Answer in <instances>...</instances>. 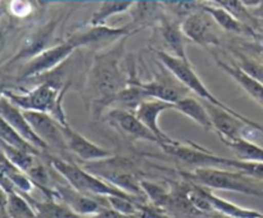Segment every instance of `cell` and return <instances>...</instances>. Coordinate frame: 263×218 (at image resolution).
<instances>
[{
	"label": "cell",
	"instance_id": "6da1fadb",
	"mask_svg": "<svg viewBox=\"0 0 263 218\" xmlns=\"http://www.w3.org/2000/svg\"><path fill=\"white\" fill-rule=\"evenodd\" d=\"M123 43L94 59L85 86V100L90 113L95 118L113 107L118 92L128 84V78L121 68Z\"/></svg>",
	"mask_w": 263,
	"mask_h": 218
},
{
	"label": "cell",
	"instance_id": "7a4b0ae2",
	"mask_svg": "<svg viewBox=\"0 0 263 218\" xmlns=\"http://www.w3.org/2000/svg\"><path fill=\"white\" fill-rule=\"evenodd\" d=\"M69 85L59 84L55 80L40 82L35 87L17 92L13 90H3L2 95L22 110L46 113L58 121L62 126H68L66 110L63 108L64 96Z\"/></svg>",
	"mask_w": 263,
	"mask_h": 218
},
{
	"label": "cell",
	"instance_id": "3957f363",
	"mask_svg": "<svg viewBox=\"0 0 263 218\" xmlns=\"http://www.w3.org/2000/svg\"><path fill=\"white\" fill-rule=\"evenodd\" d=\"M184 177L192 184L199 185L205 189L239 192L263 199V190L254 182L256 180L235 169L195 168L192 172H184Z\"/></svg>",
	"mask_w": 263,
	"mask_h": 218
},
{
	"label": "cell",
	"instance_id": "277c9868",
	"mask_svg": "<svg viewBox=\"0 0 263 218\" xmlns=\"http://www.w3.org/2000/svg\"><path fill=\"white\" fill-rule=\"evenodd\" d=\"M49 163L53 167L54 171L61 174L62 179H64V181L69 186L73 187L74 190L80 191L81 194L89 195V196L92 197H103V199H105L107 196H112V195L131 196L127 192L117 189L105 180L100 179L99 176L87 171L85 167L84 168L80 167L74 162L57 158V156H49Z\"/></svg>",
	"mask_w": 263,
	"mask_h": 218
},
{
	"label": "cell",
	"instance_id": "5b68a950",
	"mask_svg": "<svg viewBox=\"0 0 263 218\" xmlns=\"http://www.w3.org/2000/svg\"><path fill=\"white\" fill-rule=\"evenodd\" d=\"M157 55H158L159 61L163 63V66L166 67L171 73H174L175 76L179 78V81L181 82L190 92H194L197 96H199V99L204 100V102H210L212 103V104L218 105V107L225 108V109L234 110L233 108L229 107L226 103L217 99V97L208 90V87L203 84V81L199 78L197 72L194 71V68H193V66L190 64V62L182 61V59L174 56L172 54L166 53V51H157Z\"/></svg>",
	"mask_w": 263,
	"mask_h": 218
},
{
	"label": "cell",
	"instance_id": "8992f818",
	"mask_svg": "<svg viewBox=\"0 0 263 218\" xmlns=\"http://www.w3.org/2000/svg\"><path fill=\"white\" fill-rule=\"evenodd\" d=\"M164 153L174 156L177 161L193 166L195 168H225L228 169V158L217 155L210 150H205L197 144L185 145L180 141L172 144L159 145Z\"/></svg>",
	"mask_w": 263,
	"mask_h": 218
},
{
	"label": "cell",
	"instance_id": "52a82bcc",
	"mask_svg": "<svg viewBox=\"0 0 263 218\" xmlns=\"http://www.w3.org/2000/svg\"><path fill=\"white\" fill-rule=\"evenodd\" d=\"M76 49V46L68 38L64 43L45 49L27 62V64L23 67L22 72H21V78H39V77L48 74L49 72H53Z\"/></svg>",
	"mask_w": 263,
	"mask_h": 218
},
{
	"label": "cell",
	"instance_id": "ba28073f",
	"mask_svg": "<svg viewBox=\"0 0 263 218\" xmlns=\"http://www.w3.org/2000/svg\"><path fill=\"white\" fill-rule=\"evenodd\" d=\"M181 27L186 37L199 45L210 46L220 44V26L202 7L199 10L185 18Z\"/></svg>",
	"mask_w": 263,
	"mask_h": 218
},
{
	"label": "cell",
	"instance_id": "9c48e42d",
	"mask_svg": "<svg viewBox=\"0 0 263 218\" xmlns=\"http://www.w3.org/2000/svg\"><path fill=\"white\" fill-rule=\"evenodd\" d=\"M103 118L108 125L112 126L116 130L121 131L134 140L148 141V143H154L157 145L161 144L157 136L136 117L134 112L113 107L104 113Z\"/></svg>",
	"mask_w": 263,
	"mask_h": 218
},
{
	"label": "cell",
	"instance_id": "30bf717a",
	"mask_svg": "<svg viewBox=\"0 0 263 218\" xmlns=\"http://www.w3.org/2000/svg\"><path fill=\"white\" fill-rule=\"evenodd\" d=\"M203 103H204L211 115V120H212L213 128H215L213 131H216L220 138L241 137L247 125L253 122L241 113L236 112L235 109H225V108H221L210 102H204V100Z\"/></svg>",
	"mask_w": 263,
	"mask_h": 218
},
{
	"label": "cell",
	"instance_id": "8fae6325",
	"mask_svg": "<svg viewBox=\"0 0 263 218\" xmlns=\"http://www.w3.org/2000/svg\"><path fill=\"white\" fill-rule=\"evenodd\" d=\"M0 114H2V120H4L13 130L17 131L33 148H36L40 151L49 150L48 145L39 137V135L33 130L31 123L28 122L23 110L15 104H13L9 99H7L3 95L2 100H0Z\"/></svg>",
	"mask_w": 263,
	"mask_h": 218
},
{
	"label": "cell",
	"instance_id": "7c38bea8",
	"mask_svg": "<svg viewBox=\"0 0 263 218\" xmlns=\"http://www.w3.org/2000/svg\"><path fill=\"white\" fill-rule=\"evenodd\" d=\"M23 113L33 130L36 131L39 137L48 145L49 149L68 151L63 135V126L58 121H55L46 113L30 112V110H23Z\"/></svg>",
	"mask_w": 263,
	"mask_h": 218
},
{
	"label": "cell",
	"instance_id": "4fadbf2b",
	"mask_svg": "<svg viewBox=\"0 0 263 218\" xmlns=\"http://www.w3.org/2000/svg\"><path fill=\"white\" fill-rule=\"evenodd\" d=\"M141 86L152 99H159L172 104H176L179 100L189 96L190 94L189 90L168 69L166 74L161 73L151 81L141 82Z\"/></svg>",
	"mask_w": 263,
	"mask_h": 218
},
{
	"label": "cell",
	"instance_id": "5bb4252c",
	"mask_svg": "<svg viewBox=\"0 0 263 218\" xmlns=\"http://www.w3.org/2000/svg\"><path fill=\"white\" fill-rule=\"evenodd\" d=\"M63 135L68 151L86 163H94V162L104 161L113 156L109 150L92 143L91 140L81 135L79 131L73 130L69 125L63 126Z\"/></svg>",
	"mask_w": 263,
	"mask_h": 218
},
{
	"label": "cell",
	"instance_id": "9a60e30c",
	"mask_svg": "<svg viewBox=\"0 0 263 218\" xmlns=\"http://www.w3.org/2000/svg\"><path fill=\"white\" fill-rule=\"evenodd\" d=\"M54 199L61 200L62 203L71 208L76 214L81 215L82 218H92L99 214L105 207L100 202H98V197L89 196V195L81 194L80 191L74 190L69 185H57L53 189Z\"/></svg>",
	"mask_w": 263,
	"mask_h": 218
},
{
	"label": "cell",
	"instance_id": "2e32d148",
	"mask_svg": "<svg viewBox=\"0 0 263 218\" xmlns=\"http://www.w3.org/2000/svg\"><path fill=\"white\" fill-rule=\"evenodd\" d=\"M175 109V104L159 99H148L141 103L135 110V114L159 140L161 144H172L176 140L170 137L159 126V115L166 110ZM159 144V145H161Z\"/></svg>",
	"mask_w": 263,
	"mask_h": 218
},
{
	"label": "cell",
	"instance_id": "e0dca14e",
	"mask_svg": "<svg viewBox=\"0 0 263 218\" xmlns=\"http://www.w3.org/2000/svg\"><path fill=\"white\" fill-rule=\"evenodd\" d=\"M161 32L164 43L172 51V55L189 62L186 55V35L182 31L181 23H179L176 18L161 15Z\"/></svg>",
	"mask_w": 263,
	"mask_h": 218
},
{
	"label": "cell",
	"instance_id": "ac0fdd59",
	"mask_svg": "<svg viewBox=\"0 0 263 218\" xmlns=\"http://www.w3.org/2000/svg\"><path fill=\"white\" fill-rule=\"evenodd\" d=\"M217 64L231 77L234 81L254 100L263 107V84L258 82L257 80L252 78L249 74H247L243 69L239 68L235 64H229L226 62L217 59Z\"/></svg>",
	"mask_w": 263,
	"mask_h": 218
},
{
	"label": "cell",
	"instance_id": "d6986e66",
	"mask_svg": "<svg viewBox=\"0 0 263 218\" xmlns=\"http://www.w3.org/2000/svg\"><path fill=\"white\" fill-rule=\"evenodd\" d=\"M3 191H4L5 199L4 207L7 208L9 218H37V214H36L30 200L21 192L15 191L12 185L9 184V187L3 185Z\"/></svg>",
	"mask_w": 263,
	"mask_h": 218
},
{
	"label": "cell",
	"instance_id": "ffe728a7",
	"mask_svg": "<svg viewBox=\"0 0 263 218\" xmlns=\"http://www.w3.org/2000/svg\"><path fill=\"white\" fill-rule=\"evenodd\" d=\"M128 31L127 27L125 28H110L107 26H91L84 31L73 33L68 38L76 48L82 45H89V44L99 43V41L108 40V38H116L120 36L126 35Z\"/></svg>",
	"mask_w": 263,
	"mask_h": 218
},
{
	"label": "cell",
	"instance_id": "44dd1931",
	"mask_svg": "<svg viewBox=\"0 0 263 218\" xmlns=\"http://www.w3.org/2000/svg\"><path fill=\"white\" fill-rule=\"evenodd\" d=\"M175 110L189 117L190 120H193L195 123L202 126L205 130H215L210 113H208L207 108H205L202 99H197V97H193L189 95V96L179 100L175 104Z\"/></svg>",
	"mask_w": 263,
	"mask_h": 218
},
{
	"label": "cell",
	"instance_id": "7402d4cb",
	"mask_svg": "<svg viewBox=\"0 0 263 218\" xmlns=\"http://www.w3.org/2000/svg\"><path fill=\"white\" fill-rule=\"evenodd\" d=\"M205 195H207L208 200H210L211 205H212L213 210L216 213H220L221 215L228 218H263V213L258 212L256 209H249V208L240 207V205L231 203L229 200L223 199V197L217 196L213 194L211 190L205 189Z\"/></svg>",
	"mask_w": 263,
	"mask_h": 218
},
{
	"label": "cell",
	"instance_id": "603a6c76",
	"mask_svg": "<svg viewBox=\"0 0 263 218\" xmlns=\"http://www.w3.org/2000/svg\"><path fill=\"white\" fill-rule=\"evenodd\" d=\"M202 8L207 13H210L213 17V19L217 22V25L220 26V28L228 31L231 33H238V35H249L254 36V31L252 30V27L247 23L241 22L238 18L234 17L231 13H229L228 10H225L221 7H213V5H205L202 4Z\"/></svg>",
	"mask_w": 263,
	"mask_h": 218
},
{
	"label": "cell",
	"instance_id": "cb8c5ba5",
	"mask_svg": "<svg viewBox=\"0 0 263 218\" xmlns=\"http://www.w3.org/2000/svg\"><path fill=\"white\" fill-rule=\"evenodd\" d=\"M148 99H152V97H149L144 87L141 86V81L134 80V81H128V84L118 92L113 107L122 108V109L135 113L136 108Z\"/></svg>",
	"mask_w": 263,
	"mask_h": 218
},
{
	"label": "cell",
	"instance_id": "d4e9b609",
	"mask_svg": "<svg viewBox=\"0 0 263 218\" xmlns=\"http://www.w3.org/2000/svg\"><path fill=\"white\" fill-rule=\"evenodd\" d=\"M228 148L233 150L239 161L244 162H263V146L249 141L244 137L221 138Z\"/></svg>",
	"mask_w": 263,
	"mask_h": 218
},
{
	"label": "cell",
	"instance_id": "484cf974",
	"mask_svg": "<svg viewBox=\"0 0 263 218\" xmlns=\"http://www.w3.org/2000/svg\"><path fill=\"white\" fill-rule=\"evenodd\" d=\"M2 174L3 179L7 180L15 191L22 195H28L32 192L35 184L26 172L10 163L4 155H2Z\"/></svg>",
	"mask_w": 263,
	"mask_h": 218
},
{
	"label": "cell",
	"instance_id": "4316f807",
	"mask_svg": "<svg viewBox=\"0 0 263 218\" xmlns=\"http://www.w3.org/2000/svg\"><path fill=\"white\" fill-rule=\"evenodd\" d=\"M30 202L37 214V218H82L58 199L48 197L45 202H35L33 199H31Z\"/></svg>",
	"mask_w": 263,
	"mask_h": 218
},
{
	"label": "cell",
	"instance_id": "83f0119b",
	"mask_svg": "<svg viewBox=\"0 0 263 218\" xmlns=\"http://www.w3.org/2000/svg\"><path fill=\"white\" fill-rule=\"evenodd\" d=\"M134 5L131 0H107L100 4L97 12L92 14L90 23L91 26H104V22L115 14L127 12Z\"/></svg>",
	"mask_w": 263,
	"mask_h": 218
},
{
	"label": "cell",
	"instance_id": "f1b7e54d",
	"mask_svg": "<svg viewBox=\"0 0 263 218\" xmlns=\"http://www.w3.org/2000/svg\"><path fill=\"white\" fill-rule=\"evenodd\" d=\"M2 155H4L10 163L14 164L26 173L32 168L33 164L36 163V156H39L31 151L14 148V146L7 145L4 143H2Z\"/></svg>",
	"mask_w": 263,
	"mask_h": 218
},
{
	"label": "cell",
	"instance_id": "f546056e",
	"mask_svg": "<svg viewBox=\"0 0 263 218\" xmlns=\"http://www.w3.org/2000/svg\"><path fill=\"white\" fill-rule=\"evenodd\" d=\"M134 22L144 25L158 15H161V3L158 2H135L130 9Z\"/></svg>",
	"mask_w": 263,
	"mask_h": 218
},
{
	"label": "cell",
	"instance_id": "4dcf8cb0",
	"mask_svg": "<svg viewBox=\"0 0 263 218\" xmlns=\"http://www.w3.org/2000/svg\"><path fill=\"white\" fill-rule=\"evenodd\" d=\"M0 138H2V143L7 144V145L14 146V148L23 149V150H27L33 153L35 155H40L41 151L37 150L36 148H33L27 140L22 137L20 133L15 130H13L4 120L0 121Z\"/></svg>",
	"mask_w": 263,
	"mask_h": 218
},
{
	"label": "cell",
	"instance_id": "1f68e13d",
	"mask_svg": "<svg viewBox=\"0 0 263 218\" xmlns=\"http://www.w3.org/2000/svg\"><path fill=\"white\" fill-rule=\"evenodd\" d=\"M236 56H238V59H236L235 66L243 69L252 78L257 80V81L263 84V62L257 61V59L246 55L243 53H238Z\"/></svg>",
	"mask_w": 263,
	"mask_h": 218
},
{
	"label": "cell",
	"instance_id": "d6a6232c",
	"mask_svg": "<svg viewBox=\"0 0 263 218\" xmlns=\"http://www.w3.org/2000/svg\"><path fill=\"white\" fill-rule=\"evenodd\" d=\"M212 2L216 3L217 7L223 8L229 13H231L234 17H236L239 21L247 23V25L251 23L252 19H253L248 13V10H247L246 5L241 3V0H212Z\"/></svg>",
	"mask_w": 263,
	"mask_h": 218
},
{
	"label": "cell",
	"instance_id": "836d02e7",
	"mask_svg": "<svg viewBox=\"0 0 263 218\" xmlns=\"http://www.w3.org/2000/svg\"><path fill=\"white\" fill-rule=\"evenodd\" d=\"M164 7L171 12L175 18H181L182 21L194 12L200 9L202 3L198 2H164Z\"/></svg>",
	"mask_w": 263,
	"mask_h": 218
},
{
	"label": "cell",
	"instance_id": "e575fe53",
	"mask_svg": "<svg viewBox=\"0 0 263 218\" xmlns=\"http://www.w3.org/2000/svg\"><path fill=\"white\" fill-rule=\"evenodd\" d=\"M263 0H241V3H243L246 7H256V5H259Z\"/></svg>",
	"mask_w": 263,
	"mask_h": 218
},
{
	"label": "cell",
	"instance_id": "d590c367",
	"mask_svg": "<svg viewBox=\"0 0 263 218\" xmlns=\"http://www.w3.org/2000/svg\"><path fill=\"white\" fill-rule=\"evenodd\" d=\"M259 127H261V132H262V141H261V145L263 146V123H259Z\"/></svg>",
	"mask_w": 263,
	"mask_h": 218
},
{
	"label": "cell",
	"instance_id": "8d00e7d4",
	"mask_svg": "<svg viewBox=\"0 0 263 218\" xmlns=\"http://www.w3.org/2000/svg\"><path fill=\"white\" fill-rule=\"evenodd\" d=\"M262 53H263V40H262Z\"/></svg>",
	"mask_w": 263,
	"mask_h": 218
}]
</instances>
